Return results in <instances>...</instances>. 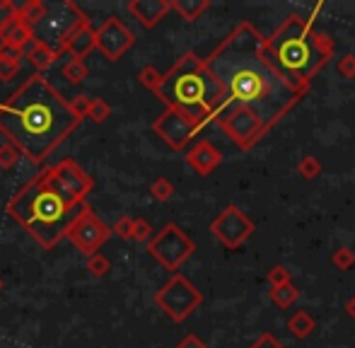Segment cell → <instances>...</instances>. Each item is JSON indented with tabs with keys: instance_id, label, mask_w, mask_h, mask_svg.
<instances>
[{
	"instance_id": "8fae6325",
	"label": "cell",
	"mask_w": 355,
	"mask_h": 348,
	"mask_svg": "<svg viewBox=\"0 0 355 348\" xmlns=\"http://www.w3.org/2000/svg\"><path fill=\"white\" fill-rule=\"evenodd\" d=\"M223 131L237 143L239 148H252L259 138L266 133V126L259 121V116L247 107H230L218 116Z\"/></svg>"
},
{
	"instance_id": "e0dca14e",
	"label": "cell",
	"mask_w": 355,
	"mask_h": 348,
	"mask_svg": "<svg viewBox=\"0 0 355 348\" xmlns=\"http://www.w3.org/2000/svg\"><path fill=\"white\" fill-rule=\"evenodd\" d=\"M94 34H97V29H92V22L80 24V27H75L73 32L66 37V42H63V51H66L68 56L85 61V56L94 49Z\"/></svg>"
},
{
	"instance_id": "9c48e42d",
	"label": "cell",
	"mask_w": 355,
	"mask_h": 348,
	"mask_svg": "<svg viewBox=\"0 0 355 348\" xmlns=\"http://www.w3.org/2000/svg\"><path fill=\"white\" fill-rule=\"evenodd\" d=\"M66 237L73 242L75 250H80L83 254H97L99 247L107 245L112 237V227L85 203L83 211L75 216V220L68 225Z\"/></svg>"
},
{
	"instance_id": "ba28073f",
	"label": "cell",
	"mask_w": 355,
	"mask_h": 348,
	"mask_svg": "<svg viewBox=\"0 0 355 348\" xmlns=\"http://www.w3.org/2000/svg\"><path fill=\"white\" fill-rule=\"evenodd\" d=\"M85 22H89L87 12L80 10L73 0H66V3H61V5H49L46 17L37 24V27H42V32H44V37L39 39V42L51 46L56 53H66L63 51L66 37L75 27H80V24H85Z\"/></svg>"
},
{
	"instance_id": "4fadbf2b",
	"label": "cell",
	"mask_w": 355,
	"mask_h": 348,
	"mask_svg": "<svg viewBox=\"0 0 355 348\" xmlns=\"http://www.w3.org/2000/svg\"><path fill=\"white\" fill-rule=\"evenodd\" d=\"M133 42H136L133 32L119 17H107L94 34V49H99L107 61H119L133 46Z\"/></svg>"
},
{
	"instance_id": "5b68a950",
	"label": "cell",
	"mask_w": 355,
	"mask_h": 348,
	"mask_svg": "<svg viewBox=\"0 0 355 348\" xmlns=\"http://www.w3.org/2000/svg\"><path fill=\"white\" fill-rule=\"evenodd\" d=\"M157 94L169 109L187 114L198 126H208L220 116L225 107V92L206 71L203 58L196 53H184L167 73H162Z\"/></svg>"
},
{
	"instance_id": "2e32d148",
	"label": "cell",
	"mask_w": 355,
	"mask_h": 348,
	"mask_svg": "<svg viewBox=\"0 0 355 348\" xmlns=\"http://www.w3.org/2000/svg\"><path fill=\"white\" fill-rule=\"evenodd\" d=\"M169 10H172V0H131V3H128V12H131L143 27H155Z\"/></svg>"
},
{
	"instance_id": "7a4b0ae2",
	"label": "cell",
	"mask_w": 355,
	"mask_h": 348,
	"mask_svg": "<svg viewBox=\"0 0 355 348\" xmlns=\"http://www.w3.org/2000/svg\"><path fill=\"white\" fill-rule=\"evenodd\" d=\"M83 119L46 78L29 76L0 104V133L32 162H44Z\"/></svg>"
},
{
	"instance_id": "60d3db41",
	"label": "cell",
	"mask_w": 355,
	"mask_h": 348,
	"mask_svg": "<svg viewBox=\"0 0 355 348\" xmlns=\"http://www.w3.org/2000/svg\"><path fill=\"white\" fill-rule=\"evenodd\" d=\"M346 61H348V66H346V68H341V73H343V76H353V73H355V58H353V56H348Z\"/></svg>"
},
{
	"instance_id": "d6986e66",
	"label": "cell",
	"mask_w": 355,
	"mask_h": 348,
	"mask_svg": "<svg viewBox=\"0 0 355 348\" xmlns=\"http://www.w3.org/2000/svg\"><path fill=\"white\" fill-rule=\"evenodd\" d=\"M29 39H34V29L27 27L19 17H15L12 22H8V27L0 29V44H5V46H15L22 51V46Z\"/></svg>"
},
{
	"instance_id": "277c9868",
	"label": "cell",
	"mask_w": 355,
	"mask_h": 348,
	"mask_svg": "<svg viewBox=\"0 0 355 348\" xmlns=\"http://www.w3.org/2000/svg\"><path fill=\"white\" fill-rule=\"evenodd\" d=\"M261 53L285 82L307 92L312 78L334 56V42L327 34L314 32L312 19L290 15L271 37L263 39Z\"/></svg>"
},
{
	"instance_id": "d4e9b609",
	"label": "cell",
	"mask_w": 355,
	"mask_h": 348,
	"mask_svg": "<svg viewBox=\"0 0 355 348\" xmlns=\"http://www.w3.org/2000/svg\"><path fill=\"white\" fill-rule=\"evenodd\" d=\"M85 268H87L89 273H92L94 278H102L107 276L109 271H112V261L107 259V256L102 254V252H97V254H89L87 261H85Z\"/></svg>"
},
{
	"instance_id": "b9f144b4",
	"label": "cell",
	"mask_w": 355,
	"mask_h": 348,
	"mask_svg": "<svg viewBox=\"0 0 355 348\" xmlns=\"http://www.w3.org/2000/svg\"><path fill=\"white\" fill-rule=\"evenodd\" d=\"M346 310H348V315H351L353 320H355V297H353V300H351V302H348V305H346Z\"/></svg>"
},
{
	"instance_id": "4316f807",
	"label": "cell",
	"mask_w": 355,
	"mask_h": 348,
	"mask_svg": "<svg viewBox=\"0 0 355 348\" xmlns=\"http://www.w3.org/2000/svg\"><path fill=\"white\" fill-rule=\"evenodd\" d=\"M150 193H153L155 201L162 203V201H169V198H172L174 186H172V182H169V179L159 177V179H155V182L150 184Z\"/></svg>"
},
{
	"instance_id": "d590c367",
	"label": "cell",
	"mask_w": 355,
	"mask_h": 348,
	"mask_svg": "<svg viewBox=\"0 0 355 348\" xmlns=\"http://www.w3.org/2000/svg\"><path fill=\"white\" fill-rule=\"evenodd\" d=\"M249 348H285V346L281 344V341L276 339V336H273V334H268V331H266V334H261V336H259V339L254 341V344L249 346Z\"/></svg>"
},
{
	"instance_id": "f35d334b",
	"label": "cell",
	"mask_w": 355,
	"mask_h": 348,
	"mask_svg": "<svg viewBox=\"0 0 355 348\" xmlns=\"http://www.w3.org/2000/svg\"><path fill=\"white\" fill-rule=\"evenodd\" d=\"M300 172H302L307 179H312L314 174L319 172V162L314 160V157H307V160H302V165H300Z\"/></svg>"
},
{
	"instance_id": "3957f363",
	"label": "cell",
	"mask_w": 355,
	"mask_h": 348,
	"mask_svg": "<svg viewBox=\"0 0 355 348\" xmlns=\"http://www.w3.org/2000/svg\"><path fill=\"white\" fill-rule=\"evenodd\" d=\"M85 203H78L56 179L53 167H44L8 201V213L44 250H53L66 237Z\"/></svg>"
},
{
	"instance_id": "52a82bcc",
	"label": "cell",
	"mask_w": 355,
	"mask_h": 348,
	"mask_svg": "<svg viewBox=\"0 0 355 348\" xmlns=\"http://www.w3.org/2000/svg\"><path fill=\"white\" fill-rule=\"evenodd\" d=\"M148 252H150V256L157 259L167 271H179L182 263L196 252V242H193L177 223H167V225L148 242Z\"/></svg>"
},
{
	"instance_id": "83f0119b",
	"label": "cell",
	"mask_w": 355,
	"mask_h": 348,
	"mask_svg": "<svg viewBox=\"0 0 355 348\" xmlns=\"http://www.w3.org/2000/svg\"><path fill=\"white\" fill-rule=\"evenodd\" d=\"M138 80H141L150 92H157L159 80H162V73H159L155 66H145V68H141V73H138Z\"/></svg>"
},
{
	"instance_id": "d6a6232c",
	"label": "cell",
	"mask_w": 355,
	"mask_h": 348,
	"mask_svg": "<svg viewBox=\"0 0 355 348\" xmlns=\"http://www.w3.org/2000/svg\"><path fill=\"white\" fill-rule=\"evenodd\" d=\"M19 73V61H10V58H0V80L8 82Z\"/></svg>"
},
{
	"instance_id": "7c38bea8",
	"label": "cell",
	"mask_w": 355,
	"mask_h": 348,
	"mask_svg": "<svg viewBox=\"0 0 355 348\" xmlns=\"http://www.w3.org/2000/svg\"><path fill=\"white\" fill-rule=\"evenodd\" d=\"M153 131L157 133V136L162 138L169 148H174V150H184L187 143L191 141L198 131H201V126H198L193 119H189L187 114L167 107L153 121Z\"/></svg>"
},
{
	"instance_id": "ac0fdd59",
	"label": "cell",
	"mask_w": 355,
	"mask_h": 348,
	"mask_svg": "<svg viewBox=\"0 0 355 348\" xmlns=\"http://www.w3.org/2000/svg\"><path fill=\"white\" fill-rule=\"evenodd\" d=\"M63 56H66V53H56L51 46H46L44 42H39L37 37L29 39V42L22 46V58H29V63L37 68L39 76H42L44 71H49V68H51L53 63H56L58 58H63Z\"/></svg>"
},
{
	"instance_id": "603a6c76",
	"label": "cell",
	"mask_w": 355,
	"mask_h": 348,
	"mask_svg": "<svg viewBox=\"0 0 355 348\" xmlns=\"http://www.w3.org/2000/svg\"><path fill=\"white\" fill-rule=\"evenodd\" d=\"M87 63L80 61V58H68L66 66H63V78H66L71 85H78V82H83L85 78H87Z\"/></svg>"
},
{
	"instance_id": "7402d4cb",
	"label": "cell",
	"mask_w": 355,
	"mask_h": 348,
	"mask_svg": "<svg viewBox=\"0 0 355 348\" xmlns=\"http://www.w3.org/2000/svg\"><path fill=\"white\" fill-rule=\"evenodd\" d=\"M206 8H208V0H174L172 3V10L182 15L187 22H193Z\"/></svg>"
},
{
	"instance_id": "30bf717a",
	"label": "cell",
	"mask_w": 355,
	"mask_h": 348,
	"mask_svg": "<svg viewBox=\"0 0 355 348\" xmlns=\"http://www.w3.org/2000/svg\"><path fill=\"white\" fill-rule=\"evenodd\" d=\"M254 230H257L254 220L242 211V208L234 206V203L225 206V211L211 223L213 237H218L227 250H237V247H242L244 242L254 235Z\"/></svg>"
},
{
	"instance_id": "8992f818",
	"label": "cell",
	"mask_w": 355,
	"mask_h": 348,
	"mask_svg": "<svg viewBox=\"0 0 355 348\" xmlns=\"http://www.w3.org/2000/svg\"><path fill=\"white\" fill-rule=\"evenodd\" d=\"M203 302V295L187 276L174 273L157 293H155V305L174 322H184L193 310H198Z\"/></svg>"
},
{
	"instance_id": "836d02e7",
	"label": "cell",
	"mask_w": 355,
	"mask_h": 348,
	"mask_svg": "<svg viewBox=\"0 0 355 348\" xmlns=\"http://www.w3.org/2000/svg\"><path fill=\"white\" fill-rule=\"evenodd\" d=\"M89 99L92 97H87V94H78V97H73L71 102V109H73V114L75 116H80V119H85L87 116V109H89Z\"/></svg>"
},
{
	"instance_id": "44dd1931",
	"label": "cell",
	"mask_w": 355,
	"mask_h": 348,
	"mask_svg": "<svg viewBox=\"0 0 355 348\" xmlns=\"http://www.w3.org/2000/svg\"><path fill=\"white\" fill-rule=\"evenodd\" d=\"M288 329L293 331V336H297V339H307L314 329V320L304 310H297L288 320Z\"/></svg>"
},
{
	"instance_id": "1f68e13d",
	"label": "cell",
	"mask_w": 355,
	"mask_h": 348,
	"mask_svg": "<svg viewBox=\"0 0 355 348\" xmlns=\"http://www.w3.org/2000/svg\"><path fill=\"white\" fill-rule=\"evenodd\" d=\"M17 17V5L12 0H0V29L8 27V22Z\"/></svg>"
},
{
	"instance_id": "f1b7e54d",
	"label": "cell",
	"mask_w": 355,
	"mask_h": 348,
	"mask_svg": "<svg viewBox=\"0 0 355 348\" xmlns=\"http://www.w3.org/2000/svg\"><path fill=\"white\" fill-rule=\"evenodd\" d=\"M19 157H22V153H19L12 143H5V146H0V167H3V170H10V167L17 165Z\"/></svg>"
},
{
	"instance_id": "ffe728a7",
	"label": "cell",
	"mask_w": 355,
	"mask_h": 348,
	"mask_svg": "<svg viewBox=\"0 0 355 348\" xmlns=\"http://www.w3.org/2000/svg\"><path fill=\"white\" fill-rule=\"evenodd\" d=\"M46 10H49V5L44 3V0H27V3L17 8V17L22 19L27 27L34 29L44 17H46Z\"/></svg>"
},
{
	"instance_id": "5bb4252c",
	"label": "cell",
	"mask_w": 355,
	"mask_h": 348,
	"mask_svg": "<svg viewBox=\"0 0 355 348\" xmlns=\"http://www.w3.org/2000/svg\"><path fill=\"white\" fill-rule=\"evenodd\" d=\"M53 174H56V179L63 184V189H66L78 203H85L87 193L94 189V179L89 177L73 157H66V160H61L58 165H53Z\"/></svg>"
},
{
	"instance_id": "e575fe53",
	"label": "cell",
	"mask_w": 355,
	"mask_h": 348,
	"mask_svg": "<svg viewBox=\"0 0 355 348\" xmlns=\"http://www.w3.org/2000/svg\"><path fill=\"white\" fill-rule=\"evenodd\" d=\"M268 283H271V288L283 286V283H290V273H288V268L276 266L271 273H268Z\"/></svg>"
},
{
	"instance_id": "f546056e",
	"label": "cell",
	"mask_w": 355,
	"mask_h": 348,
	"mask_svg": "<svg viewBox=\"0 0 355 348\" xmlns=\"http://www.w3.org/2000/svg\"><path fill=\"white\" fill-rule=\"evenodd\" d=\"M131 240H136V242H150V240H153V225H150L145 218H138V220H133Z\"/></svg>"
},
{
	"instance_id": "8d00e7d4",
	"label": "cell",
	"mask_w": 355,
	"mask_h": 348,
	"mask_svg": "<svg viewBox=\"0 0 355 348\" xmlns=\"http://www.w3.org/2000/svg\"><path fill=\"white\" fill-rule=\"evenodd\" d=\"M334 263H336V266H341V268H351V263H353V252H351V250H338V252H336V256H334Z\"/></svg>"
},
{
	"instance_id": "4dcf8cb0",
	"label": "cell",
	"mask_w": 355,
	"mask_h": 348,
	"mask_svg": "<svg viewBox=\"0 0 355 348\" xmlns=\"http://www.w3.org/2000/svg\"><path fill=\"white\" fill-rule=\"evenodd\" d=\"M133 220H136V218H131V216H123V218H119V220L114 223V227H112V235L121 237V240H131V232H133Z\"/></svg>"
},
{
	"instance_id": "9a60e30c",
	"label": "cell",
	"mask_w": 355,
	"mask_h": 348,
	"mask_svg": "<svg viewBox=\"0 0 355 348\" xmlns=\"http://www.w3.org/2000/svg\"><path fill=\"white\" fill-rule=\"evenodd\" d=\"M220 162H223V155H220V150L211 141H198L196 146L187 153V165L196 174H201V177H208Z\"/></svg>"
},
{
	"instance_id": "cb8c5ba5",
	"label": "cell",
	"mask_w": 355,
	"mask_h": 348,
	"mask_svg": "<svg viewBox=\"0 0 355 348\" xmlns=\"http://www.w3.org/2000/svg\"><path fill=\"white\" fill-rule=\"evenodd\" d=\"M87 116L92 119L94 123H104L109 116H112V107H109L107 99H102V97H92V99H89Z\"/></svg>"
},
{
	"instance_id": "484cf974",
	"label": "cell",
	"mask_w": 355,
	"mask_h": 348,
	"mask_svg": "<svg viewBox=\"0 0 355 348\" xmlns=\"http://www.w3.org/2000/svg\"><path fill=\"white\" fill-rule=\"evenodd\" d=\"M271 297L278 307H290L295 300H297V290H295L290 283H283V286H276L271 290Z\"/></svg>"
},
{
	"instance_id": "74e56055",
	"label": "cell",
	"mask_w": 355,
	"mask_h": 348,
	"mask_svg": "<svg viewBox=\"0 0 355 348\" xmlns=\"http://www.w3.org/2000/svg\"><path fill=\"white\" fill-rule=\"evenodd\" d=\"M174 348H208V346L203 344V341L198 339L196 334H187V336H184V339L179 341V344L174 346Z\"/></svg>"
},
{
	"instance_id": "6da1fadb",
	"label": "cell",
	"mask_w": 355,
	"mask_h": 348,
	"mask_svg": "<svg viewBox=\"0 0 355 348\" xmlns=\"http://www.w3.org/2000/svg\"><path fill=\"white\" fill-rule=\"evenodd\" d=\"M261 44L263 37L254 24L242 22L211 56L203 58V66L225 92L223 112L230 107H247L268 131L304 92L278 76L276 68L263 58Z\"/></svg>"
},
{
	"instance_id": "7bdbcfd3",
	"label": "cell",
	"mask_w": 355,
	"mask_h": 348,
	"mask_svg": "<svg viewBox=\"0 0 355 348\" xmlns=\"http://www.w3.org/2000/svg\"><path fill=\"white\" fill-rule=\"evenodd\" d=\"M0 290H3V281H0Z\"/></svg>"
},
{
	"instance_id": "ab89813d",
	"label": "cell",
	"mask_w": 355,
	"mask_h": 348,
	"mask_svg": "<svg viewBox=\"0 0 355 348\" xmlns=\"http://www.w3.org/2000/svg\"><path fill=\"white\" fill-rule=\"evenodd\" d=\"M0 58H10V61H19L22 58V51L15 46H5V44H0Z\"/></svg>"
}]
</instances>
